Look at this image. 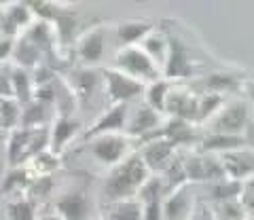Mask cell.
<instances>
[{
    "label": "cell",
    "mask_w": 254,
    "mask_h": 220,
    "mask_svg": "<svg viewBox=\"0 0 254 220\" xmlns=\"http://www.w3.org/2000/svg\"><path fill=\"white\" fill-rule=\"evenodd\" d=\"M55 210L62 220H89L91 216V203L81 193H68L60 197Z\"/></svg>",
    "instance_id": "cell-6"
},
{
    "label": "cell",
    "mask_w": 254,
    "mask_h": 220,
    "mask_svg": "<svg viewBox=\"0 0 254 220\" xmlns=\"http://www.w3.org/2000/svg\"><path fill=\"white\" fill-rule=\"evenodd\" d=\"M9 220H34V206L30 201H13L6 206Z\"/></svg>",
    "instance_id": "cell-25"
},
{
    "label": "cell",
    "mask_w": 254,
    "mask_h": 220,
    "mask_svg": "<svg viewBox=\"0 0 254 220\" xmlns=\"http://www.w3.org/2000/svg\"><path fill=\"white\" fill-rule=\"evenodd\" d=\"M218 212L222 214V220H237V218H242V208H240V203H233V201H222L218 203Z\"/></svg>",
    "instance_id": "cell-29"
},
{
    "label": "cell",
    "mask_w": 254,
    "mask_h": 220,
    "mask_svg": "<svg viewBox=\"0 0 254 220\" xmlns=\"http://www.w3.org/2000/svg\"><path fill=\"white\" fill-rule=\"evenodd\" d=\"M106 81V89H108V96L117 104H127L129 100L138 98L142 91H144V85L136 78L127 76L123 72H115V70H104L102 72Z\"/></svg>",
    "instance_id": "cell-3"
},
{
    "label": "cell",
    "mask_w": 254,
    "mask_h": 220,
    "mask_svg": "<svg viewBox=\"0 0 254 220\" xmlns=\"http://www.w3.org/2000/svg\"><path fill=\"white\" fill-rule=\"evenodd\" d=\"M153 30V23L146 21H127L123 26H119L117 30V38L127 47H133L138 41H142L144 36H148V32Z\"/></svg>",
    "instance_id": "cell-16"
},
{
    "label": "cell",
    "mask_w": 254,
    "mask_h": 220,
    "mask_svg": "<svg viewBox=\"0 0 254 220\" xmlns=\"http://www.w3.org/2000/svg\"><path fill=\"white\" fill-rule=\"evenodd\" d=\"M45 116H47V106L43 102H28L21 110L19 121L23 123L26 129H32V127H36V125L45 123Z\"/></svg>",
    "instance_id": "cell-22"
},
{
    "label": "cell",
    "mask_w": 254,
    "mask_h": 220,
    "mask_svg": "<svg viewBox=\"0 0 254 220\" xmlns=\"http://www.w3.org/2000/svg\"><path fill=\"white\" fill-rule=\"evenodd\" d=\"M246 119H248V114H246L244 104L229 106L227 110H222L220 116L214 121V129L218 133H225V136H237V131L244 129Z\"/></svg>",
    "instance_id": "cell-10"
},
{
    "label": "cell",
    "mask_w": 254,
    "mask_h": 220,
    "mask_svg": "<svg viewBox=\"0 0 254 220\" xmlns=\"http://www.w3.org/2000/svg\"><path fill=\"white\" fill-rule=\"evenodd\" d=\"M9 81H11V91H13V100L19 106H26L28 102H32V78L23 68L15 66L9 72Z\"/></svg>",
    "instance_id": "cell-13"
},
{
    "label": "cell",
    "mask_w": 254,
    "mask_h": 220,
    "mask_svg": "<svg viewBox=\"0 0 254 220\" xmlns=\"http://www.w3.org/2000/svg\"><path fill=\"white\" fill-rule=\"evenodd\" d=\"M157 123H159V114L150 106H142L136 112V116L131 119L127 131L136 133V136H142V133H148L153 127H157Z\"/></svg>",
    "instance_id": "cell-19"
},
{
    "label": "cell",
    "mask_w": 254,
    "mask_h": 220,
    "mask_svg": "<svg viewBox=\"0 0 254 220\" xmlns=\"http://www.w3.org/2000/svg\"><path fill=\"white\" fill-rule=\"evenodd\" d=\"M51 32H49V28H47V23L45 21H38V23H34V26L30 28V32H28V41L32 43L38 49V47H43V45H47L51 41Z\"/></svg>",
    "instance_id": "cell-28"
},
{
    "label": "cell",
    "mask_w": 254,
    "mask_h": 220,
    "mask_svg": "<svg viewBox=\"0 0 254 220\" xmlns=\"http://www.w3.org/2000/svg\"><path fill=\"white\" fill-rule=\"evenodd\" d=\"M13 57H15V61H17V68L26 70V68H32L41 61V53H38V49L28 41L26 36H23L19 43L13 45Z\"/></svg>",
    "instance_id": "cell-17"
},
{
    "label": "cell",
    "mask_w": 254,
    "mask_h": 220,
    "mask_svg": "<svg viewBox=\"0 0 254 220\" xmlns=\"http://www.w3.org/2000/svg\"><path fill=\"white\" fill-rule=\"evenodd\" d=\"M78 127H81V125H78V121L68 119V116H62V119L55 121L53 131H51V144H53V151H55V153H60L62 148L66 146L70 140L76 136Z\"/></svg>",
    "instance_id": "cell-14"
},
{
    "label": "cell",
    "mask_w": 254,
    "mask_h": 220,
    "mask_svg": "<svg viewBox=\"0 0 254 220\" xmlns=\"http://www.w3.org/2000/svg\"><path fill=\"white\" fill-rule=\"evenodd\" d=\"M100 78H102L100 72H93V70H81V72L74 74L72 83H74V89L78 93H85V98H87L95 91V87H100Z\"/></svg>",
    "instance_id": "cell-24"
},
{
    "label": "cell",
    "mask_w": 254,
    "mask_h": 220,
    "mask_svg": "<svg viewBox=\"0 0 254 220\" xmlns=\"http://www.w3.org/2000/svg\"><path fill=\"white\" fill-rule=\"evenodd\" d=\"M21 116V108L13 98H0V129H15Z\"/></svg>",
    "instance_id": "cell-20"
},
{
    "label": "cell",
    "mask_w": 254,
    "mask_h": 220,
    "mask_svg": "<svg viewBox=\"0 0 254 220\" xmlns=\"http://www.w3.org/2000/svg\"><path fill=\"white\" fill-rule=\"evenodd\" d=\"M127 125V104H117L108 110L104 116H100L98 123H93L87 129L85 138H100V136H108L113 131H121Z\"/></svg>",
    "instance_id": "cell-5"
},
{
    "label": "cell",
    "mask_w": 254,
    "mask_h": 220,
    "mask_svg": "<svg viewBox=\"0 0 254 220\" xmlns=\"http://www.w3.org/2000/svg\"><path fill=\"white\" fill-rule=\"evenodd\" d=\"M170 59H168V74L170 76H182V74H189L190 72V66L187 61V49L182 47L178 41H172L170 43Z\"/></svg>",
    "instance_id": "cell-18"
},
{
    "label": "cell",
    "mask_w": 254,
    "mask_h": 220,
    "mask_svg": "<svg viewBox=\"0 0 254 220\" xmlns=\"http://www.w3.org/2000/svg\"><path fill=\"white\" fill-rule=\"evenodd\" d=\"M193 220H216V218L212 216V212H210V210L201 208V210H199V212H197V214H195V218H193Z\"/></svg>",
    "instance_id": "cell-33"
},
{
    "label": "cell",
    "mask_w": 254,
    "mask_h": 220,
    "mask_svg": "<svg viewBox=\"0 0 254 220\" xmlns=\"http://www.w3.org/2000/svg\"><path fill=\"white\" fill-rule=\"evenodd\" d=\"M170 96V87L165 81H155L150 83V87L146 89V98H148V106L155 110V112H161L165 110V102Z\"/></svg>",
    "instance_id": "cell-23"
},
{
    "label": "cell",
    "mask_w": 254,
    "mask_h": 220,
    "mask_svg": "<svg viewBox=\"0 0 254 220\" xmlns=\"http://www.w3.org/2000/svg\"><path fill=\"white\" fill-rule=\"evenodd\" d=\"M106 51V30L95 28L78 41V57L87 64H98Z\"/></svg>",
    "instance_id": "cell-7"
},
{
    "label": "cell",
    "mask_w": 254,
    "mask_h": 220,
    "mask_svg": "<svg viewBox=\"0 0 254 220\" xmlns=\"http://www.w3.org/2000/svg\"><path fill=\"white\" fill-rule=\"evenodd\" d=\"M106 220H142V203L133 199L110 203L106 210Z\"/></svg>",
    "instance_id": "cell-15"
},
{
    "label": "cell",
    "mask_w": 254,
    "mask_h": 220,
    "mask_svg": "<svg viewBox=\"0 0 254 220\" xmlns=\"http://www.w3.org/2000/svg\"><path fill=\"white\" fill-rule=\"evenodd\" d=\"M41 220H62V218H60L58 214H55V216H49V214H47V216H43Z\"/></svg>",
    "instance_id": "cell-34"
},
{
    "label": "cell",
    "mask_w": 254,
    "mask_h": 220,
    "mask_svg": "<svg viewBox=\"0 0 254 220\" xmlns=\"http://www.w3.org/2000/svg\"><path fill=\"white\" fill-rule=\"evenodd\" d=\"M13 41L11 38H4V41H0V61L9 57V53H13Z\"/></svg>",
    "instance_id": "cell-32"
},
{
    "label": "cell",
    "mask_w": 254,
    "mask_h": 220,
    "mask_svg": "<svg viewBox=\"0 0 254 220\" xmlns=\"http://www.w3.org/2000/svg\"><path fill=\"white\" fill-rule=\"evenodd\" d=\"M115 64L121 68V72L136 78V81H153L157 76V68L155 61L148 57V55L138 49V47H125V49L119 53V57L115 59Z\"/></svg>",
    "instance_id": "cell-2"
},
{
    "label": "cell",
    "mask_w": 254,
    "mask_h": 220,
    "mask_svg": "<svg viewBox=\"0 0 254 220\" xmlns=\"http://www.w3.org/2000/svg\"><path fill=\"white\" fill-rule=\"evenodd\" d=\"M189 208H190V188L180 186L161 206V214L165 220H187Z\"/></svg>",
    "instance_id": "cell-11"
},
{
    "label": "cell",
    "mask_w": 254,
    "mask_h": 220,
    "mask_svg": "<svg viewBox=\"0 0 254 220\" xmlns=\"http://www.w3.org/2000/svg\"><path fill=\"white\" fill-rule=\"evenodd\" d=\"M222 174L220 161L212 157H193L185 163V178L190 180H218Z\"/></svg>",
    "instance_id": "cell-9"
},
{
    "label": "cell",
    "mask_w": 254,
    "mask_h": 220,
    "mask_svg": "<svg viewBox=\"0 0 254 220\" xmlns=\"http://www.w3.org/2000/svg\"><path fill=\"white\" fill-rule=\"evenodd\" d=\"M242 191V184L237 180H229V182H218L216 186L212 188V197L218 201H231L233 197H237Z\"/></svg>",
    "instance_id": "cell-26"
},
{
    "label": "cell",
    "mask_w": 254,
    "mask_h": 220,
    "mask_svg": "<svg viewBox=\"0 0 254 220\" xmlns=\"http://www.w3.org/2000/svg\"><path fill=\"white\" fill-rule=\"evenodd\" d=\"M248 188H250V191H254V178H250V182H248Z\"/></svg>",
    "instance_id": "cell-35"
},
{
    "label": "cell",
    "mask_w": 254,
    "mask_h": 220,
    "mask_svg": "<svg viewBox=\"0 0 254 220\" xmlns=\"http://www.w3.org/2000/svg\"><path fill=\"white\" fill-rule=\"evenodd\" d=\"M23 178H26V174H23V171H11V180H6V182H4V191L11 193V191H13V184H21Z\"/></svg>",
    "instance_id": "cell-30"
},
{
    "label": "cell",
    "mask_w": 254,
    "mask_h": 220,
    "mask_svg": "<svg viewBox=\"0 0 254 220\" xmlns=\"http://www.w3.org/2000/svg\"><path fill=\"white\" fill-rule=\"evenodd\" d=\"M127 138L123 136H115V133H108V136H100L95 138L89 144L91 155L104 165H117L123 161V157L127 155Z\"/></svg>",
    "instance_id": "cell-4"
},
{
    "label": "cell",
    "mask_w": 254,
    "mask_h": 220,
    "mask_svg": "<svg viewBox=\"0 0 254 220\" xmlns=\"http://www.w3.org/2000/svg\"><path fill=\"white\" fill-rule=\"evenodd\" d=\"M144 53L148 55H155V59L157 61H163L165 59V53H168V47H165V41L159 34H155V36H148L146 41H144Z\"/></svg>",
    "instance_id": "cell-27"
},
{
    "label": "cell",
    "mask_w": 254,
    "mask_h": 220,
    "mask_svg": "<svg viewBox=\"0 0 254 220\" xmlns=\"http://www.w3.org/2000/svg\"><path fill=\"white\" fill-rule=\"evenodd\" d=\"M250 96H252V98H254V87H250Z\"/></svg>",
    "instance_id": "cell-36"
},
{
    "label": "cell",
    "mask_w": 254,
    "mask_h": 220,
    "mask_svg": "<svg viewBox=\"0 0 254 220\" xmlns=\"http://www.w3.org/2000/svg\"><path fill=\"white\" fill-rule=\"evenodd\" d=\"M222 171H227L231 180H237L240 182L242 178L254 174V157L250 153H244V151H231V153H222Z\"/></svg>",
    "instance_id": "cell-8"
},
{
    "label": "cell",
    "mask_w": 254,
    "mask_h": 220,
    "mask_svg": "<svg viewBox=\"0 0 254 220\" xmlns=\"http://www.w3.org/2000/svg\"><path fill=\"white\" fill-rule=\"evenodd\" d=\"M172 151H174V142H170V140H155V142H150L144 148V153H142V161H144L146 167L159 169V167H163V165L170 161Z\"/></svg>",
    "instance_id": "cell-12"
},
{
    "label": "cell",
    "mask_w": 254,
    "mask_h": 220,
    "mask_svg": "<svg viewBox=\"0 0 254 220\" xmlns=\"http://www.w3.org/2000/svg\"><path fill=\"white\" fill-rule=\"evenodd\" d=\"M246 144V140L240 136H225V133H216V136H210L203 142L205 151H222V153H231L235 148H240Z\"/></svg>",
    "instance_id": "cell-21"
},
{
    "label": "cell",
    "mask_w": 254,
    "mask_h": 220,
    "mask_svg": "<svg viewBox=\"0 0 254 220\" xmlns=\"http://www.w3.org/2000/svg\"><path fill=\"white\" fill-rule=\"evenodd\" d=\"M218 102H220V98H218V96H212V98H208V100H205V106H201V110H199V112H197V116H205V114L210 112V110H214V108L218 106Z\"/></svg>",
    "instance_id": "cell-31"
},
{
    "label": "cell",
    "mask_w": 254,
    "mask_h": 220,
    "mask_svg": "<svg viewBox=\"0 0 254 220\" xmlns=\"http://www.w3.org/2000/svg\"><path fill=\"white\" fill-rule=\"evenodd\" d=\"M146 165L142 161V157H129L119 163V167L113 169V174L108 176L106 186H104V197L110 203L129 199L133 193L140 191V186L146 182Z\"/></svg>",
    "instance_id": "cell-1"
}]
</instances>
